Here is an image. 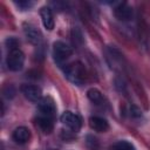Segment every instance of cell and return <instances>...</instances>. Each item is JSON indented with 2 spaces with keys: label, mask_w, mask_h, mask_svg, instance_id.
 Segmentation results:
<instances>
[{
  "label": "cell",
  "mask_w": 150,
  "mask_h": 150,
  "mask_svg": "<svg viewBox=\"0 0 150 150\" xmlns=\"http://www.w3.org/2000/svg\"><path fill=\"white\" fill-rule=\"evenodd\" d=\"M6 63H7V67L13 71L21 70L22 67H23V63H25L23 53L19 48L9 50L8 55H7V59H6Z\"/></svg>",
  "instance_id": "6da1fadb"
},
{
  "label": "cell",
  "mask_w": 150,
  "mask_h": 150,
  "mask_svg": "<svg viewBox=\"0 0 150 150\" xmlns=\"http://www.w3.org/2000/svg\"><path fill=\"white\" fill-rule=\"evenodd\" d=\"M73 53L71 47H69L67 43L62 42V41H56L53 45V56L54 60L57 63H62L63 61H66Z\"/></svg>",
  "instance_id": "7a4b0ae2"
},
{
  "label": "cell",
  "mask_w": 150,
  "mask_h": 150,
  "mask_svg": "<svg viewBox=\"0 0 150 150\" xmlns=\"http://www.w3.org/2000/svg\"><path fill=\"white\" fill-rule=\"evenodd\" d=\"M61 122L68 127L70 130L73 131H79L81 129V125H82V120L79 115L71 112V111H64L61 117H60Z\"/></svg>",
  "instance_id": "3957f363"
},
{
  "label": "cell",
  "mask_w": 150,
  "mask_h": 150,
  "mask_svg": "<svg viewBox=\"0 0 150 150\" xmlns=\"http://www.w3.org/2000/svg\"><path fill=\"white\" fill-rule=\"evenodd\" d=\"M67 77L75 84H81L84 81V70L79 63H74L67 67L64 70Z\"/></svg>",
  "instance_id": "277c9868"
},
{
  "label": "cell",
  "mask_w": 150,
  "mask_h": 150,
  "mask_svg": "<svg viewBox=\"0 0 150 150\" xmlns=\"http://www.w3.org/2000/svg\"><path fill=\"white\" fill-rule=\"evenodd\" d=\"M38 108H39V111L41 112L42 116H47V117H53L55 111H56V107H55V103H54V100L52 97H42L40 101H39V104H38Z\"/></svg>",
  "instance_id": "5b68a950"
},
{
  "label": "cell",
  "mask_w": 150,
  "mask_h": 150,
  "mask_svg": "<svg viewBox=\"0 0 150 150\" xmlns=\"http://www.w3.org/2000/svg\"><path fill=\"white\" fill-rule=\"evenodd\" d=\"M21 93L23 96L32 102H39L42 97V91L38 86L34 84H22L21 86Z\"/></svg>",
  "instance_id": "8992f818"
},
{
  "label": "cell",
  "mask_w": 150,
  "mask_h": 150,
  "mask_svg": "<svg viewBox=\"0 0 150 150\" xmlns=\"http://www.w3.org/2000/svg\"><path fill=\"white\" fill-rule=\"evenodd\" d=\"M114 14L120 21H129L132 18V8L127 2H120L114 8Z\"/></svg>",
  "instance_id": "52a82bcc"
},
{
  "label": "cell",
  "mask_w": 150,
  "mask_h": 150,
  "mask_svg": "<svg viewBox=\"0 0 150 150\" xmlns=\"http://www.w3.org/2000/svg\"><path fill=\"white\" fill-rule=\"evenodd\" d=\"M89 125L97 132H105L109 129V123L107 122V120L100 116H91L89 118Z\"/></svg>",
  "instance_id": "ba28073f"
},
{
  "label": "cell",
  "mask_w": 150,
  "mask_h": 150,
  "mask_svg": "<svg viewBox=\"0 0 150 150\" xmlns=\"http://www.w3.org/2000/svg\"><path fill=\"white\" fill-rule=\"evenodd\" d=\"M40 15H41L43 27L48 30H52L54 28V18H53L52 9L49 7H42L40 9Z\"/></svg>",
  "instance_id": "9c48e42d"
},
{
  "label": "cell",
  "mask_w": 150,
  "mask_h": 150,
  "mask_svg": "<svg viewBox=\"0 0 150 150\" xmlns=\"http://www.w3.org/2000/svg\"><path fill=\"white\" fill-rule=\"evenodd\" d=\"M13 139L19 143V144H23L26 143L29 137H30V132H29V129L26 128V127H18L14 131H13V135H12Z\"/></svg>",
  "instance_id": "30bf717a"
},
{
  "label": "cell",
  "mask_w": 150,
  "mask_h": 150,
  "mask_svg": "<svg viewBox=\"0 0 150 150\" xmlns=\"http://www.w3.org/2000/svg\"><path fill=\"white\" fill-rule=\"evenodd\" d=\"M23 30H25V34H26L27 39H28L32 43H34V45L40 43V41H41V34H40V32H39L34 26L26 23V25L23 26Z\"/></svg>",
  "instance_id": "8fae6325"
},
{
  "label": "cell",
  "mask_w": 150,
  "mask_h": 150,
  "mask_svg": "<svg viewBox=\"0 0 150 150\" xmlns=\"http://www.w3.org/2000/svg\"><path fill=\"white\" fill-rule=\"evenodd\" d=\"M36 123L39 125V128L46 132V134H49L52 130H53V121H52V117H47V116H40L36 118Z\"/></svg>",
  "instance_id": "7c38bea8"
},
{
  "label": "cell",
  "mask_w": 150,
  "mask_h": 150,
  "mask_svg": "<svg viewBox=\"0 0 150 150\" xmlns=\"http://www.w3.org/2000/svg\"><path fill=\"white\" fill-rule=\"evenodd\" d=\"M87 96H88V98H89L93 103H95V104H101V103L103 102V96H102L101 91L97 90L96 88H90V89L87 91Z\"/></svg>",
  "instance_id": "4fadbf2b"
},
{
  "label": "cell",
  "mask_w": 150,
  "mask_h": 150,
  "mask_svg": "<svg viewBox=\"0 0 150 150\" xmlns=\"http://www.w3.org/2000/svg\"><path fill=\"white\" fill-rule=\"evenodd\" d=\"M111 150H136L135 146L130 143V142H127V141H118L116 142L112 146H111Z\"/></svg>",
  "instance_id": "5bb4252c"
},
{
  "label": "cell",
  "mask_w": 150,
  "mask_h": 150,
  "mask_svg": "<svg viewBox=\"0 0 150 150\" xmlns=\"http://www.w3.org/2000/svg\"><path fill=\"white\" fill-rule=\"evenodd\" d=\"M15 5H16L19 8H21L22 11H26V9H29V8L34 5V2L27 1V0H20V1H15Z\"/></svg>",
  "instance_id": "9a60e30c"
},
{
  "label": "cell",
  "mask_w": 150,
  "mask_h": 150,
  "mask_svg": "<svg viewBox=\"0 0 150 150\" xmlns=\"http://www.w3.org/2000/svg\"><path fill=\"white\" fill-rule=\"evenodd\" d=\"M6 45L8 46V49H9V50H12V49L18 48L19 42H18V40H16V39H14V38H9V39H7V40H6Z\"/></svg>",
  "instance_id": "2e32d148"
},
{
  "label": "cell",
  "mask_w": 150,
  "mask_h": 150,
  "mask_svg": "<svg viewBox=\"0 0 150 150\" xmlns=\"http://www.w3.org/2000/svg\"><path fill=\"white\" fill-rule=\"evenodd\" d=\"M87 143H88V145H89V148L91 149V150H97V148H98V145H97V141H96V138H94L93 136H88L87 137Z\"/></svg>",
  "instance_id": "e0dca14e"
},
{
  "label": "cell",
  "mask_w": 150,
  "mask_h": 150,
  "mask_svg": "<svg viewBox=\"0 0 150 150\" xmlns=\"http://www.w3.org/2000/svg\"><path fill=\"white\" fill-rule=\"evenodd\" d=\"M130 115L132 117H141L142 116V111L139 108H137L136 105H131L130 107Z\"/></svg>",
  "instance_id": "ac0fdd59"
}]
</instances>
